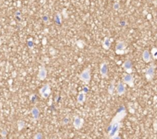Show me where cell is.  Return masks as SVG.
Listing matches in <instances>:
<instances>
[{
    "label": "cell",
    "mask_w": 157,
    "mask_h": 139,
    "mask_svg": "<svg viewBox=\"0 0 157 139\" xmlns=\"http://www.w3.org/2000/svg\"><path fill=\"white\" fill-rule=\"evenodd\" d=\"M122 126V123L120 121H114L111 122L110 126L107 128L109 138L112 139L114 136L119 135V131Z\"/></svg>",
    "instance_id": "obj_1"
},
{
    "label": "cell",
    "mask_w": 157,
    "mask_h": 139,
    "mask_svg": "<svg viewBox=\"0 0 157 139\" xmlns=\"http://www.w3.org/2000/svg\"><path fill=\"white\" fill-rule=\"evenodd\" d=\"M79 79L84 82L85 84H89L91 78V75H90V69H84L79 75H78Z\"/></svg>",
    "instance_id": "obj_2"
},
{
    "label": "cell",
    "mask_w": 157,
    "mask_h": 139,
    "mask_svg": "<svg viewBox=\"0 0 157 139\" xmlns=\"http://www.w3.org/2000/svg\"><path fill=\"white\" fill-rule=\"evenodd\" d=\"M155 69H156V65L154 63H151V65L146 69V73H145V76L146 78L147 79V81L150 82L154 78L155 76Z\"/></svg>",
    "instance_id": "obj_3"
},
{
    "label": "cell",
    "mask_w": 157,
    "mask_h": 139,
    "mask_svg": "<svg viewBox=\"0 0 157 139\" xmlns=\"http://www.w3.org/2000/svg\"><path fill=\"white\" fill-rule=\"evenodd\" d=\"M123 83L127 85L130 88L134 87V78L131 74H125L123 77Z\"/></svg>",
    "instance_id": "obj_4"
},
{
    "label": "cell",
    "mask_w": 157,
    "mask_h": 139,
    "mask_svg": "<svg viewBox=\"0 0 157 139\" xmlns=\"http://www.w3.org/2000/svg\"><path fill=\"white\" fill-rule=\"evenodd\" d=\"M127 48L126 42L123 41H120L116 45V53L117 55H123L125 53V48Z\"/></svg>",
    "instance_id": "obj_5"
},
{
    "label": "cell",
    "mask_w": 157,
    "mask_h": 139,
    "mask_svg": "<svg viewBox=\"0 0 157 139\" xmlns=\"http://www.w3.org/2000/svg\"><path fill=\"white\" fill-rule=\"evenodd\" d=\"M39 93L42 94V98H47L49 97L50 94H51V89H50V85L49 84H45L39 90Z\"/></svg>",
    "instance_id": "obj_6"
},
{
    "label": "cell",
    "mask_w": 157,
    "mask_h": 139,
    "mask_svg": "<svg viewBox=\"0 0 157 139\" xmlns=\"http://www.w3.org/2000/svg\"><path fill=\"white\" fill-rule=\"evenodd\" d=\"M83 125H84V119L79 116H75L73 122V125L74 128L77 130H79L83 127Z\"/></svg>",
    "instance_id": "obj_7"
},
{
    "label": "cell",
    "mask_w": 157,
    "mask_h": 139,
    "mask_svg": "<svg viewBox=\"0 0 157 139\" xmlns=\"http://www.w3.org/2000/svg\"><path fill=\"white\" fill-rule=\"evenodd\" d=\"M47 75H48V71L44 65L40 66L38 73V78L41 81H44L47 77Z\"/></svg>",
    "instance_id": "obj_8"
},
{
    "label": "cell",
    "mask_w": 157,
    "mask_h": 139,
    "mask_svg": "<svg viewBox=\"0 0 157 139\" xmlns=\"http://www.w3.org/2000/svg\"><path fill=\"white\" fill-rule=\"evenodd\" d=\"M100 73L102 76V78H107L108 75V66L107 63L104 62L101 63L100 67Z\"/></svg>",
    "instance_id": "obj_9"
},
{
    "label": "cell",
    "mask_w": 157,
    "mask_h": 139,
    "mask_svg": "<svg viewBox=\"0 0 157 139\" xmlns=\"http://www.w3.org/2000/svg\"><path fill=\"white\" fill-rule=\"evenodd\" d=\"M123 69L125 70L128 74H130L132 72V69H133V64H132V62L128 59V60H126L123 63Z\"/></svg>",
    "instance_id": "obj_10"
},
{
    "label": "cell",
    "mask_w": 157,
    "mask_h": 139,
    "mask_svg": "<svg viewBox=\"0 0 157 139\" xmlns=\"http://www.w3.org/2000/svg\"><path fill=\"white\" fill-rule=\"evenodd\" d=\"M115 89H116V94L118 95H122L126 92V88H125V85L123 82H119Z\"/></svg>",
    "instance_id": "obj_11"
},
{
    "label": "cell",
    "mask_w": 157,
    "mask_h": 139,
    "mask_svg": "<svg viewBox=\"0 0 157 139\" xmlns=\"http://www.w3.org/2000/svg\"><path fill=\"white\" fill-rule=\"evenodd\" d=\"M142 58H143V60L146 63H149V62L151 61V55H150V52L148 50H145V51L143 52Z\"/></svg>",
    "instance_id": "obj_12"
},
{
    "label": "cell",
    "mask_w": 157,
    "mask_h": 139,
    "mask_svg": "<svg viewBox=\"0 0 157 139\" xmlns=\"http://www.w3.org/2000/svg\"><path fill=\"white\" fill-rule=\"evenodd\" d=\"M85 100H86V94L83 92H80L78 95H77V103L82 105L85 102Z\"/></svg>",
    "instance_id": "obj_13"
},
{
    "label": "cell",
    "mask_w": 157,
    "mask_h": 139,
    "mask_svg": "<svg viewBox=\"0 0 157 139\" xmlns=\"http://www.w3.org/2000/svg\"><path fill=\"white\" fill-rule=\"evenodd\" d=\"M111 46V40L109 37H105V39L103 41V44H102V47L105 49V50H108L110 49Z\"/></svg>",
    "instance_id": "obj_14"
},
{
    "label": "cell",
    "mask_w": 157,
    "mask_h": 139,
    "mask_svg": "<svg viewBox=\"0 0 157 139\" xmlns=\"http://www.w3.org/2000/svg\"><path fill=\"white\" fill-rule=\"evenodd\" d=\"M31 114L33 117L34 119L37 120L39 118V116H40V111L39 109L37 108V107H33L31 110Z\"/></svg>",
    "instance_id": "obj_15"
},
{
    "label": "cell",
    "mask_w": 157,
    "mask_h": 139,
    "mask_svg": "<svg viewBox=\"0 0 157 139\" xmlns=\"http://www.w3.org/2000/svg\"><path fill=\"white\" fill-rule=\"evenodd\" d=\"M54 23L58 25H61V16L60 13H56V15L54 16Z\"/></svg>",
    "instance_id": "obj_16"
},
{
    "label": "cell",
    "mask_w": 157,
    "mask_h": 139,
    "mask_svg": "<svg viewBox=\"0 0 157 139\" xmlns=\"http://www.w3.org/2000/svg\"><path fill=\"white\" fill-rule=\"evenodd\" d=\"M114 89H115V84H114V82L113 81V82H111V84H110V85H109V86H108L107 92H108V93H109L110 94H111V95H112L113 93V92H114Z\"/></svg>",
    "instance_id": "obj_17"
},
{
    "label": "cell",
    "mask_w": 157,
    "mask_h": 139,
    "mask_svg": "<svg viewBox=\"0 0 157 139\" xmlns=\"http://www.w3.org/2000/svg\"><path fill=\"white\" fill-rule=\"evenodd\" d=\"M17 125H18V129H19V131H21V130H22L23 128H25V121H22V120H19V121H18V123H17Z\"/></svg>",
    "instance_id": "obj_18"
},
{
    "label": "cell",
    "mask_w": 157,
    "mask_h": 139,
    "mask_svg": "<svg viewBox=\"0 0 157 139\" xmlns=\"http://www.w3.org/2000/svg\"><path fill=\"white\" fill-rule=\"evenodd\" d=\"M42 19L43 23H48V22H49V16H48V15H43V16H42Z\"/></svg>",
    "instance_id": "obj_19"
},
{
    "label": "cell",
    "mask_w": 157,
    "mask_h": 139,
    "mask_svg": "<svg viewBox=\"0 0 157 139\" xmlns=\"http://www.w3.org/2000/svg\"><path fill=\"white\" fill-rule=\"evenodd\" d=\"M151 54H152V55H153V58H154V59H156L157 58V49L156 48H153V50H152V52H151Z\"/></svg>",
    "instance_id": "obj_20"
},
{
    "label": "cell",
    "mask_w": 157,
    "mask_h": 139,
    "mask_svg": "<svg viewBox=\"0 0 157 139\" xmlns=\"http://www.w3.org/2000/svg\"><path fill=\"white\" fill-rule=\"evenodd\" d=\"M34 139H43V135L41 132H38L35 135Z\"/></svg>",
    "instance_id": "obj_21"
},
{
    "label": "cell",
    "mask_w": 157,
    "mask_h": 139,
    "mask_svg": "<svg viewBox=\"0 0 157 139\" xmlns=\"http://www.w3.org/2000/svg\"><path fill=\"white\" fill-rule=\"evenodd\" d=\"M113 9L114 10H116V11H117V10H119V9L120 8V3L118 2H116L114 4H113Z\"/></svg>",
    "instance_id": "obj_22"
},
{
    "label": "cell",
    "mask_w": 157,
    "mask_h": 139,
    "mask_svg": "<svg viewBox=\"0 0 157 139\" xmlns=\"http://www.w3.org/2000/svg\"><path fill=\"white\" fill-rule=\"evenodd\" d=\"M27 46H28V47L29 48H32L34 47V42H33V41H32V39H29V40L28 41V42H27Z\"/></svg>",
    "instance_id": "obj_23"
},
{
    "label": "cell",
    "mask_w": 157,
    "mask_h": 139,
    "mask_svg": "<svg viewBox=\"0 0 157 139\" xmlns=\"http://www.w3.org/2000/svg\"><path fill=\"white\" fill-rule=\"evenodd\" d=\"M30 100L32 101V103H35L37 100V95L36 94H32L30 97Z\"/></svg>",
    "instance_id": "obj_24"
},
{
    "label": "cell",
    "mask_w": 157,
    "mask_h": 139,
    "mask_svg": "<svg viewBox=\"0 0 157 139\" xmlns=\"http://www.w3.org/2000/svg\"><path fill=\"white\" fill-rule=\"evenodd\" d=\"M15 16H18V17H21V16H22V12H21V11L18 10V11H16V12H15Z\"/></svg>",
    "instance_id": "obj_25"
},
{
    "label": "cell",
    "mask_w": 157,
    "mask_h": 139,
    "mask_svg": "<svg viewBox=\"0 0 157 139\" xmlns=\"http://www.w3.org/2000/svg\"><path fill=\"white\" fill-rule=\"evenodd\" d=\"M1 135H2V137H6V135H7V131H6V130H2V132H1Z\"/></svg>",
    "instance_id": "obj_26"
},
{
    "label": "cell",
    "mask_w": 157,
    "mask_h": 139,
    "mask_svg": "<svg viewBox=\"0 0 157 139\" xmlns=\"http://www.w3.org/2000/svg\"><path fill=\"white\" fill-rule=\"evenodd\" d=\"M68 122H69V119H68V118H65L64 120H63V124L67 125Z\"/></svg>",
    "instance_id": "obj_27"
},
{
    "label": "cell",
    "mask_w": 157,
    "mask_h": 139,
    "mask_svg": "<svg viewBox=\"0 0 157 139\" xmlns=\"http://www.w3.org/2000/svg\"><path fill=\"white\" fill-rule=\"evenodd\" d=\"M82 92H84L85 94H86V93H88V88L87 86H85V87L84 88V89H83V91H82Z\"/></svg>",
    "instance_id": "obj_28"
},
{
    "label": "cell",
    "mask_w": 157,
    "mask_h": 139,
    "mask_svg": "<svg viewBox=\"0 0 157 139\" xmlns=\"http://www.w3.org/2000/svg\"><path fill=\"white\" fill-rule=\"evenodd\" d=\"M120 25H121V26H125V25H126V22H124V21H121L120 23Z\"/></svg>",
    "instance_id": "obj_29"
},
{
    "label": "cell",
    "mask_w": 157,
    "mask_h": 139,
    "mask_svg": "<svg viewBox=\"0 0 157 139\" xmlns=\"http://www.w3.org/2000/svg\"><path fill=\"white\" fill-rule=\"evenodd\" d=\"M112 139H122V138H121V137H120V136H119V135H117L114 136Z\"/></svg>",
    "instance_id": "obj_30"
},
{
    "label": "cell",
    "mask_w": 157,
    "mask_h": 139,
    "mask_svg": "<svg viewBox=\"0 0 157 139\" xmlns=\"http://www.w3.org/2000/svg\"><path fill=\"white\" fill-rule=\"evenodd\" d=\"M15 19H16L19 22H20V21L22 20V18H21V17H18V16H15Z\"/></svg>",
    "instance_id": "obj_31"
},
{
    "label": "cell",
    "mask_w": 157,
    "mask_h": 139,
    "mask_svg": "<svg viewBox=\"0 0 157 139\" xmlns=\"http://www.w3.org/2000/svg\"><path fill=\"white\" fill-rule=\"evenodd\" d=\"M1 139H7V138H6V137H2Z\"/></svg>",
    "instance_id": "obj_32"
}]
</instances>
